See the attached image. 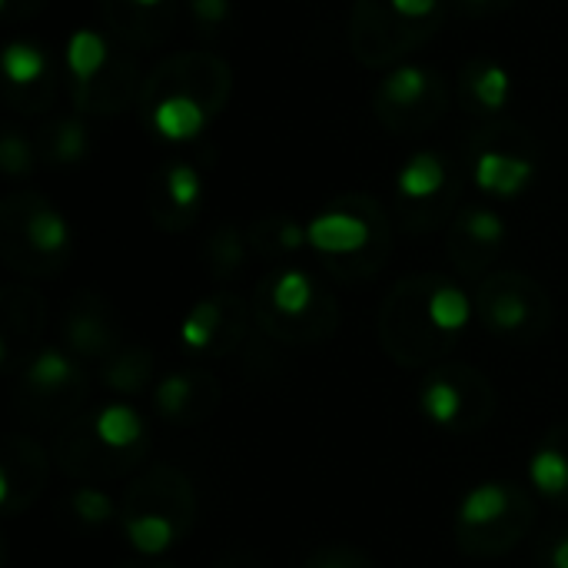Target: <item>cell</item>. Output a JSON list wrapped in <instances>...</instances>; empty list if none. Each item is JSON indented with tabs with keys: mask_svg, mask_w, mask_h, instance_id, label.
<instances>
[{
	"mask_svg": "<svg viewBox=\"0 0 568 568\" xmlns=\"http://www.w3.org/2000/svg\"><path fill=\"white\" fill-rule=\"evenodd\" d=\"M473 320L476 300L459 283L443 273H409L386 293L376 333L399 369H433L453 356Z\"/></svg>",
	"mask_w": 568,
	"mask_h": 568,
	"instance_id": "6da1fadb",
	"label": "cell"
},
{
	"mask_svg": "<svg viewBox=\"0 0 568 568\" xmlns=\"http://www.w3.org/2000/svg\"><path fill=\"white\" fill-rule=\"evenodd\" d=\"M153 446L146 419L126 403L83 409L53 439V466L73 483H116L136 476Z\"/></svg>",
	"mask_w": 568,
	"mask_h": 568,
	"instance_id": "7a4b0ae2",
	"label": "cell"
},
{
	"mask_svg": "<svg viewBox=\"0 0 568 568\" xmlns=\"http://www.w3.org/2000/svg\"><path fill=\"white\" fill-rule=\"evenodd\" d=\"M306 230L320 266L349 286L376 280L393 256V220L369 193H343L329 200Z\"/></svg>",
	"mask_w": 568,
	"mask_h": 568,
	"instance_id": "3957f363",
	"label": "cell"
},
{
	"mask_svg": "<svg viewBox=\"0 0 568 568\" xmlns=\"http://www.w3.org/2000/svg\"><path fill=\"white\" fill-rule=\"evenodd\" d=\"M200 499L193 479L170 463L140 469L120 496V532L140 559H160L196 526Z\"/></svg>",
	"mask_w": 568,
	"mask_h": 568,
	"instance_id": "277c9868",
	"label": "cell"
},
{
	"mask_svg": "<svg viewBox=\"0 0 568 568\" xmlns=\"http://www.w3.org/2000/svg\"><path fill=\"white\" fill-rule=\"evenodd\" d=\"M253 326L280 346L329 343L343 323L339 300L310 270L276 266L253 290Z\"/></svg>",
	"mask_w": 568,
	"mask_h": 568,
	"instance_id": "5b68a950",
	"label": "cell"
},
{
	"mask_svg": "<svg viewBox=\"0 0 568 568\" xmlns=\"http://www.w3.org/2000/svg\"><path fill=\"white\" fill-rule=\"evenodd\" d=\"M70 100L80 116H120L140 103L143 80L130 47L106 40L100 30H73L63 50Z\"/></svg>",
	"mask_w": 568,
	"mask_h": 568,
	"instance_id": "8992f818",
	"label": "cell"
},
{
	"mask_svg": "<svg viewBox=\"0 0 568 568\" xmlns=\"http://www.w3.org/2000/svg\"><path fill=\"white\" fill-rule=\"evenodd\" d=\"M0 260L23 280H53L73 260L67 216L33 190H13L0 203Z\"/></svg>",
	"mask_w": 568,
	"mask_h": 568,
	"instance_id": "52a82bcc",
	"label": "cell"
},
{
	"mask_svg": "<svg viewBox=\"0 0 568 568\" xmlns=\"http://www.w3.org/2000/svg\"><path fill=\"white\" fill-rule=\"evenodd\" d=\"M536 526V503L519 483H483L456 509V549L469 559H499L526 542Z\"/></svg>",
	"mask_w": 568,
	"mask_h": 568,
	"instance_id": "ba28073f",
	"label": "cell"
},
{
	"mask_svg": "<svg viewBox=\"0 0 568 568\" xmlns=\"http://www.w3.org/2000/svg\"><path fill=\"white\" fill-rule=\"evenodd\" d=\"M90 396L87 366L67 349H40L13 376V413L40 429H63Z\"/></svg>",
	"mask_w": 568,
	"mask_h": 568,
	"instance_id": "9c48e42d",
	"label": "cell"
},
{
	"mask_svg": "<svg viewBox=\"0 0 568 568\" xmlns=\"http://www.w3.org/2000/svg\"><path fill=\"white\" fill-rule=\"evenodd\" d=\"M476 320L489 336L516 346L539 343L556 320V306L546 286L519 270H499L479 280L476 286Z\"/></svg>",
	"mask_w": 568,
	"mask_h": 568,
	"instance_id": "30bf717a",
	"label": "cell"
},
{
	"mask_svg": "<svg viewBox=\"0 0 568 568\" xmlns=\"http://www.w3.org/2000/svg\"><path fill=\"white\" fill-rule=\"evenodd\" d=\"M496 386L493 379L459 359H446L426 369L419 383V409L426 423L446 436H476L496 416Z\"/></svg>",
	"mask_w": 568,
	"mask_h": 568,
	"instance_id": "8fae6325",
	"label": "cell"
},
{
	"mask_svg": "<svg viewBox=\"0 0 568 568\" xmlns=\"http://www.w3.org/2000/svg\"><path fill=\"white\" fill-rule=\"evenodd\" d=\"M466 166L439 150L413 153L396 173V206L399 226L413 236L433 233L459 213L456 203L463 196Z\"/></svg>",
	"mask_w": 568,
	"mask_h": 568,
	"instance_id": "7c38bea8",
	"label": "cell"
},
{
	"mask_svg": "<svg viewBox=\"0 0 568 568\" xmlns=\"http://www.w3.org/2000/svg\"><path fill=\"white\" fill-rule=\"evenodd\" d=\"M453 103V87L443 70L426 63L393 67L373 90V116L396 136H416L433 130Z\"/></svg>",
	"mask_w": 568,
	"mask_h": 568,
	"instance_id": "4fadbf2b",
	"label": "cell"
},
{
	"mask_svg": "<svg viewBox=\"0 0 568 568\" xmlns=\"http://www.w3.org/2000/svg\"><path fill=\"white\" fill-rule=\"evenodd\" d=\"M443 17L433 20H409L403 17L393 0H353L349 7V53L366 70L399 67L403 57L416 53L426 40H433L443 27Z\"/></svg>",
	"mask_w": 568,
	"mask_h": 568,
	"instance_id": "5bb4252c",
	"label": "cell"
},
{
	"mask_svg": "<svg viewBox=\"0 0 568 568\" xmlns=\"http://www.w3.org/2000/svg\"><path fill=\"white\" fill-rule=\"evenodd\" d=\"M233 93V67L213 50H183L163 57L143 80L136 113L163 97H190L220 116Z\"/></svg>",
	"mask_w": 568,
	"mask_h": 568,
	"instance_id": "9a60e30c",
	"label": "cell"
},
{
	"mask_svg": "<svg viewBox=\"0 0 568 568\" xmlns=\"http://www.w3.org/2000/svg\"><path fill=\"white\" fill-rule=\"evenodd\" d=\"M250 326L253 306L233 290H213L186 310L180 323V346L196 359H226L246 343Z\"/></svg>",
	"mask_w": 568,
	"mask_h": 568,
	"instance_id": "2e32d148",
	"label": "cell"
},
{
	"mask_svg": "<svg viewBox=\"0 0 568 568\" xmlns=\"http://www.w3.org/2000/svg\"><path fill=\"white\" fill-rule=\"evenodd\" d=\"M60 336H63V349L77 356L87 369H100L126 346L120 313L97 290H80L67 303Z\"/></svg>",
	"mask_w": 568,
	"mask_h": 568,
	"instance_id": "e0dca14e",
	"label": "cell"
},
{
	"mask_svg": "<svg viewBox=\"0 0 568 568\" xmlns=\"http://www.w3.org/2000/svg\"><path fill=\"white\" fill-rule=\"evenodd\" d=\"M50 306L40 290L23 280H13L0 290V369L17 376L30 356L40 353L47 333Z\"/></svg>",
	"mask_w": 568,
	"mask_h": 568,
	"instance_id": "ac0fdd59",
	"label": "cell"
},
{
	"mask_svg": "<svg viewBox=\"0 0 568 568\" xmlns=\"http://www.w3.org/2000/svg\"><path fill=\"white\" fill-rule=\"evenodd\" d=\"M57 63L33 40H10L3 50V97L20 116H43L57 100Z\"/></svg>",
	"mask_w": 568,
	"mask_h": 568,
	"instance_id": "d6986e66",
	"label": "cell"
},
{
	"mask_svg": "<svg viewBox=\"0 0 568 568\" xmlns=\"http://www.w3.org/2000/svg\"><path fill=\"white\" fill-rule=\"evenodd\" d=\"M206 203L203 173L190 160H166L153 170L146 183V210L156 230L163 233H186Z\"/></svg>",
	"mask_w": 568,
	"mask_h": 568,
	"instance_id": "ffe728a7",
	"label": "cell"
},
{
	"mask_svg": "<svg viewBox=\"0 0 568 568\" xmlns=\"http://www.w3.org/2000/svg\"><path fill=\"white\" fill-rule=\"evenodd\" d=\"M509 226L493 206H463L446 233V253L459 276L479 280L489 276L493 263L503 256Z\"/></svg>",
	"mask_w": 568,
	"mask_h": 568,
	"instance_id": "44dd1931",
	"label": "cell"
},
{
	"mask_svg": "<svg viewBox=\"0 0 568 568\" xmlns=\"http://www.w3.org/2000/svg\"><path fill=\"white\" fill-rule=\"evenodd\" d=\"M153 413L170 423V426H180V429H190V426H200L206 419H213L223 406V383L200 369V366H186V369H173L166 373L153 393Z\"/></svg>",
	"mask_w": 568,
	"mask_h": 568,
	"instance_id": "7402d4cb",
	"label": "cell"
},
{
	"mask_svg": "<svg viewBox=\"0 0 568 568\" xmlns=\"http://www.w3.org/2000/svg\"><path fill=\"white\" fill-rule=\"evenodd\" d=\"M50 466L53 456L33 436H7L0 459V509L7 519H17L43 496L50 483Z\"/></svg>",
	"mask_w": 568,
	"mask_h": 568,
	"instance_id": "603a6c76",
	"label": "cell"
},
{
	"mask_svg": "<svg viewBox=\"0 0 568 568\" xmlns=\"http://www.w3.org/2000/svg\"><path fill=\"white\" fill-rule=\"evenodd\" d=\"M180 7H166V10H143L133 0H97L100 20L110 30V37L130 50H153L160 47L180 20Z\"/></svg>",
	"mask_w": 568,
	"mask_h": 568,
	"instance_id": "cb8c5ba5",
	"label": "cell"
},
{
	"mask_svg": "<svg viewBox=\"0 0 568 568\" xmlns=\"http://www.w3.org/2000/svg\"><path fill=\"white\" fill-rule=\"evenodd\" d=\"M509 90H513L509 70L489 57H473L456 77V97H459L463 110L476 113V116L499 113L509 103Z\"/></svg>",
	"mask_w": 568,
	"mask_h": 568,
	"instance_id": "d4e9b609",
	"label": "cell"
},
{
	"mask_svg": "<svg viewBox=\"0 0 568 568\" xmlns=\"http://www.w3.org/2000/svg\"><path fill=\"white\" fill-rule=\"evenodd\" d=\"M469 170L473 183L496 200H513L526 193L536 180V160L513 150H486L469 160Z\"/></svg>",
	"mask_w": 568,
	"mask_h": 568,
	"instance_id": "484cf974",
	"label": "cell"
},
{
	"mask_svg": "<svg viewBox=\"0 0 568 568\" xmlns=\"http://www.w3.org/2000/svg\"><path fill=\"white\" fill-rule=\"evenodd\" d=\"M529 483L546 503L568 509V419L556 423L536 443L529 459Z\"/></svg>",
	"mask_w": 568,
	"mask_h": 568,
	"instance_id": "4316f807",
	"label": "cell"
},
{
	"mask_svg": "<svg viewBox=\"0 0 568 568\" xmlns=\"http://www.w3.org/2000/svg\"><path fill=\"white\" fill-rule=\"evenodd\" d=\"M140 120L163 143H190L213 123V113L190 97H163L140 110Z\"/></svg>",
	"mask_w": 568,
	"mask_h": 568,
	"instance_id": "83f0119b",
	"label": "cell"
},
{
	"mask_svg": "<svg viewBox=\"0 0 568 568\" xmlns=\"http://www.w3.org/2000/svg\"><path fill=\"white\" fill-rule=\"evenodd\" d=\"M37 156L47 166H80L90 156V130L80 113L43 120L33 133Z\"/></svg>",
	"mask_w": 568,
	"mask_h": 568,
	"instance_id": "f1b7e54d",
	"label": "cell"
},
{
	"mask_svg": "<svg viewBox=\"0 0 568 568\" xmlns=\"http://www.w3.org/2000/svg\"><path fill=\"white\" fill-rule=\"evenodd\" d=\"M246 240L253 256L266 263H280L310 246V230L290 213H263L246 226Z\"/></svg>",
	"mask_w": 568,
	"mask_h": 568,
	"instance_id": "f546056e",
	"label": "cell"
},
{
	"mask_svg": "<svg viewBox=\"0 0 568 568\" xmlns=\"http://www.w3.org/2000/svg\"><path fill=\"white\" fill-rule=\"evenodd\" d=\"M153 376H156V359L153 349L143 343H126L110 363L97 369V379L123 399L143 396L153 386Z\"/></svg>",
	"mask_w": 568,
	"mask_h": 568,
	"instance_id": "4dcf8cb0",
	"label": "cell"
},
{
	"mask_svg": "<svg viewBox=\"0 0 568 568\" xmlns=\"http://www.w3.org/2000/svg\"><path fill=\"white\" fill-rule=\"evenodd\" d=\"M253 250H250V240H246V230H240L236 223H220L210 230V236L203 240V250H200V260H203V270L216 280V283H233L246 263H250Z\"/></svg>",
	"mask_w": 568,
	"mask_h": 568,
	"instance_id": "1f68e13d",
	"label": "cell"
},
{
	"mask_svg": "<svg viewBox=\"0 0 568 568\" xmlns=\"http://www.w3.org/2000/svg\"><path fill=\"white\" fill-rule=\"evenodd\" d=\"M120 516V506H113V499L97 489V486H80V489H70L63 499H60V523L70 526L73 532H93V529H103L106 523H113Z\"/></svg>",
	"mask_w": 568,
	"mask_h": 568,
	"instance_id": "d6a6232c",
	"label": "cell"
},
{
	"mask_svg": "<svg viewBox=\"0 0 568 568\" xmlns=\"http://www.w3.org/2000/svg\"><path fill=\"white\" fill-rule=\"evenodd\" d=\"M486 150H513V153H523V156L536 160V140L516 120H489V123L476 126L469 133V140H466V156L463 160H473V156H479Z\"/></svg>",
	"mask_w": 568,
	"mask_h": 568,
	"instance_id": "836d02e7",
	"label": "cell"
},
{
	"mask_svg": "<svg viewBox=\"0 0 568 568\" xmlns=\"http://www.w3.org/2000/svg\"><path fill=\"white\" fill-rule=\"evenodd\" d=\"M40 163L37 156V143L33 136L20 133L13 123L3 126V136H0V170L10 176V180H23L33 173V166Z\"/></svg>",
	"mask_w": 568,
	"mask_h": 568,
	"instance_id": "e575fe53",
	"label": "cell"
},
{
	"mask_svg": "<svg viewBox=\"0 0 568 568\" xmlns=\"http://www.w3.org/2000/svg\"><path fill=\"white\" fill-rule=\"evenodd\" d=\"M300 568H376L373 556L349 546V542H333L316 549L313 556H306V562Z\"/></svg>",
	"mask_w": 568,
	"mask_h": 568,
	"instance_id": "d590c367",
	"label": "cell"
},
{
	"mask_svg": "<svg viewBox=\"0 0 568 568\" xmlns=\"http://www.w3.org/2000/svg\"><path fill=\"white\" fill-rule=\"evenodd\" d=\"M186 10L200 33L213 37L233 20V0H186Z\"/></svg>",
	"mask_w": 568,
	"mask_h": 568,
	"instance_id": "8d00e7d4",
	"label": "cell"
},
{
	"mask_svg": "<svg viewBox=\"0 0 568 568\" xmlns=\"http://www.w3.org/2000/svg\"><path fill=\"white\" fill-rule=\"evenodd\" d=\"M536 566L539 568H568V529H552L542 536L536 549Z\"/></svg>",
	"mask_w": 568,
	"mask_h": 568,
	"instance_id": "74e56055",
	"label": "cell"
},
{
	"mask_svg": "<svg viewBox=\"0 0 568 568\" xmlns=\"http://www.w3.org/2000/svg\"><path fill=\"white\" fill-rule=\"evenodd\" d=\"M393 7L409 20H433L446 13L443 0H393Z\"/></svg>",
	"mask_w": 568,
	"mask_h": 568,
	"instance_id": "f35d334b",
	"label": "cell"
},
{
	"mask_svg": "<svg viewBox=\"0 0 568 568\" xmlns=\"http://www.w3.org/2000/svg\"><path fill=\"white\" fill-rule=\"evenodd\" d=\"M47 3H50V0H0V13H3L10 23H17V20L37 17Z\"/></svg>",
	"mask_w": 568,
	"mask_h": 568,
	"instance_id": "ab89813d",
	"label": "cell"
},
{
	"mask_svg": "<svg viewBox=\"0 0 568 568\" xmlns=\"http://www.w3.org/2000/svg\"><path fill=\"white\" fill-rule=\"evenodd\" d=\"M213 568H266V566H263V559H260V556H253V552H246V549H236V552H230V556L216 559V566Z\"/></svg>",
	"mask_w": 568,
	"mask_h": 568,
	"instance_id": "60d3db41",
	"label": "cell"
},
{
	"mask_svg": "<svg viewBox=\"0 0 568 568\" xmlns=\"http://www.w3.org/2000/svg\"><path fill=\"white\" fill-rule=\"evenodd\" d=\"M466 10H473V13H486V10H503V7H509L513 0H459Z\"/></svg>",
	"mask_w": 568,
	"mask_h": 568,
	"instance_id": "b9f144b4",
	"label": "cell"
},
{
	"mask_svg": "<svg viewBox=\"0 0 568 568\" xmlns=\"http://www.w3.org/2000/svg\"><path fill=\"white\" fill-rule=\"evenodd\" d=\"M116 568H176V566H166V562H160V559H133V562H120Z\"/></svg>",
	"mask_w": 568,
	"mask_h": 568,
	"instance_id": "7bdbcfd3",
	"label": "cell"
},
{
	"mask_svg": "<svg viewBox=\"0 0 568 568\" xmlns=\"http://www.w3.org/2000/svg\"><path fill=\"white\" fill-rule=\"evenodd\" d=\"M133 3L143 10H166V7H176L180 0H133Z\"/></svg>",
	"mask_w": 568,
	"mask_h": 568,
	"instance_id": "ee69618b",
	"label": "cell"
}]
</instances>
